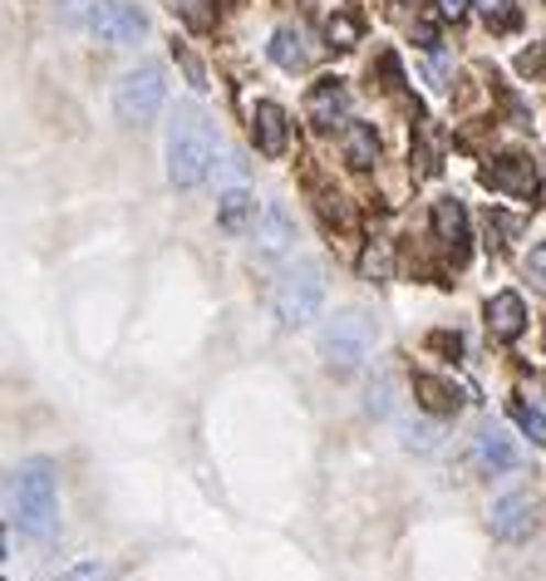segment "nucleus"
Listing matches in <instances>:
<instances>
[{
	"label": "nucleus",
	"mask_w": 546,
	"mask_h": 581,
	"mask_svg": "<svg viewBox=\"0 0 546 581\" xmlns=\"http://www.w3.org/2000/svg\"><path fill=\"white\" fill-rule=\"evenodd\" d=\"M527 277L537 281V287H546V241H537V247L527 251Z\"/></svg>",
	"instance_id": "393cba45"
},
{
	"label": "nucleus",
	"mask_w": 546,
	"mask_h": 581,
	"mask_svg": "<svg viewBox=\"0 0 546 581\" xmlns=\"http://www.w3.org/2000/svg\"><path fill=\"white\" fill-rule=\"evenodd\" d=\"M286 247V213H271L266 217V251H281Z\"/></svg>",
	"instance_id": "5701e85b"
},
{
	"label": "nucleus",
	"mask_w": 546,
	"mask_h": 581,
	"mask_svg": "<svg viewBox=\"0 0 546 581\" xmlns=\"http://www.w3.org/2000/svg\"><path fill=\"white\" fill-rule=\"evenodd\" d=\"M390 271H394L390 241H370V247H364V257H360V277L364 281H390Z\"/></svg>",
	"instance_id": "a211bd4d"
},
{
	"label": "nucleus",
	"mask_w": 546,
	"mask_h": 581,
	"mask_svg": "<svg viewBox=\"0 0 546 581\" xmlns=\"http://www.w3.org/2000/svg\"><path fill=\"white\" fill-rule=\"evenodd\" d=\"M532 498L527 493H502L498 503H492V537H502V542H522V537H532Z\"/></svg>",
	"instance_id": "9d476101"
},
{
	"label": "nucleus",
	"mask_w": 546,
	"mask_h": 581,
	"mask_svg": "<svg viewBox=\"0 0 546 581\" xmlns=\"http://www.w3.org/2000/svg\"><path fill=\"white\" fill-rule=\"evenodd\" d=\"M468 6H472V0H438V10H444L448 20H463V15H468Z\"/></svg>",
	"instance_id": "cd10ccee"
},
{
	"label": "nucleus",
	"mask_w": 546,
	"mask_h": 581,
	"mask_svg": "<svg viewBox=\"0 0 546 581\" xmlns=\"http://www.w3.org/2000/svg\"><path fill=\"white\" fill-rule=\"evenodd\" d=\"M256 222V197L232 187V193H222V207H217V227L227 232V237H241V232Z\"/></svg>",
	"instance_id": "ddd939ff"
},
{
	"label": "nucleus",
	"mask_w": 546,
	"mask_h": 581,
	"mask_svg": "<svg viewBox=\"0 0 546 581\" xmlns=\"http://www.w3.org/2000/svg\"><path fill=\"white\" fill-rule=\"evenodd\" d=\"M59 581H109V572H103V567H94V562H79V567H69Z\"/></svg>",
	"instance_id": "a878e982"
},
{
	"label": "nucleus",
	"mask_w": 546,
	"mask_h": 581,
	"mask_svg": "<svg viewBox=\"0 0 546 581\" xmlns=\"http://www.w3.org/2000/svg\"><path fill=\"white\" fill-rule=\"evenodd\" d=\"M177 10H183L193 25H212V10H207V0H173Z\"/></svg>",
	"instance_id": "b1692460"
},
{
	"label": "nucleus",
	"mask_w": 546,
	"mask_h": 581,
	"mask_svg": "<svg viewBox=\"0 0 546 581\" xmlns=\"http://www.w3.org/2000/svg\"><path fill=\"white\" fill-rule=\"evenodd\" d=\"M167 183L173 187H197L217 163V133L203 109H177L167 123Z\"/></svg>",
	"instance_id": "f257e3e1"
},
{
	"label": "nucleus",
	"mask_w": 546,
	"mask_h": 581,
	"mask_svg": "<svg viewBox=\"0 0 546 581\" xmlns=\"http://www.w3.org/2000/svg\"><path fill=\"white\" fill-rule=\"evenodd\" d=\"M276 321L286 325V331H296V325H310L315 315H320L325 305V277L320 267H310V261H301V267H291L286 277H281L276 287Z\"/></svg>",
	"instance_id": "20e7f679"
},
{
	"label": "nucleus",
	"mask_w": 546,
	"mask_h": 581,
	"mask_svg": "<svg viewBox=\"0 0 546 581\" xmlns=\"http://www.w3.org/2000/svg\"><path fill=\"white\" fill-rule=\"evenodd\" d=\"M271 60H276L281 69H306L310 55H306V45H301V30H276V35H271Z\"/></svg>",
	"instance_id": "f3484780"
},
{
	"label": "nucleus",
	"mask_w": 546,
	"mask_h": 581,
	"mask_svg": "<svg viewBox=\"0 0 546 581\" xmlns=\"http://www.w3.org/2000/svg\"><path fill=\"white\" fill-rule=\"evenodd\" d=\"M478 177L492 187V193L517 197V203H532V197L542 193L537 168H532V158H522V153H502V158H492V163H482V173H478Z\"/></svg>",
	"instance_id": "0eeeda50"
},
{
	"label": "nucleus",
	"mask_w": 546,
	"mask_h": 581,
	"mask_svg": "<svg viewBox=\"0 0 546 581\" xmlns=\"http://www.w3.org/2000/svg\"><path fill=\"white\" fill-rule=\"evenodd\" d=\"M251 139H256V153L261 158H281L291 143V123H286V109L271 99H261L251 109Z\"/></svg>",
	"instance_id": "1a4fd4ad"
},
{
	"label": "nucleus",
	"mask_w": 546,
	"mask_h": 581,
	"mask_svg": "<svg viewBox=\"0 0 546 581\" xmlns=\"http://www.w3.org/2000/svg\"><path fill=\"white\" fill-rule=\"evenodd\" d=\"M414 389H418V405H424V409H434V415H448V409H458V405H463V389H458V385H448V379L418 375V379H414Z\"/></svg>",
	"instance_id": "2eb2a0df"
},
{
	"label": "nucleus",
	"mask_w": 546,
	"mask_h": 581,
	"mask_svg": "<svg viewBox=\"0 0 546 581\" xmlns=\"http://www.w3.org/2000/svg\"><path fill=\"white\" fill-rule=\"evenodd\" d=\"M325 45L330 50H354L360 45V20L354 15H330V25H325Z\"/></svg>",
	"instance_id": "6ab92c4d"
},
{
	"label": "nucleus",
	"mask_w": 546,
	"mask_h": 581,
	"mask_svg": "<svg viewBox=\"0 0 546 581\" xmlns=\"http://www.w3.org/2000/svg\"><path fill=\"white\" fill-rule=\"evenodd\" d=\"M488 331L498 335V341H517V335L527 331V301H522L517 291H498L488 301Z\"/></svg>",
	"instance_id": "f8f14e48"
},
{
	"label": "nucleus",
	"mask_w": 546,
	"mask_h": 581,
	"mask_svg": "<svg viewBox=\"0 0 546 581\" xmlns=\"http://www.w3.org/2000/svg\"><path fill=\"white\" fill-rule=\"evenodd\" d=\"M345 109H350V89H345V79H315L310 94H306V119L315 123L320 133H330L335 123L345 119Z\"/></svg>",
	"instance_id": "6e6552de"
},
{
	"label": "nucleus",
	"mask_w": 546,
	"mask_h": 581,
	"mask_svg": "<svg viewBox=\"0 0 546 581\" xmlns=\"http://www.w3.org/2000/svg\"><path fill=\"white\" fill-rule=\"evenodd\" d=\"M478 6H482V15H488V25H498V30L517 25V6H512V0H478Z\"/></svg>",
	"instance_id": "412c9836"
},
{
	"label": "nucleus",
	"mask_w": 546,
	"mask_h": 581,
	"mask_svg": "<svg viewBox=\"0 0 546 581\" xmlns=\"http://www.w3.org/2000/svg\"><path fill=\"white\" fill-rule=\"evenodd\" d=\"M374 321L364 311H335L330 321L320 325V355H325V365H335V369H354V365H364L370 361V351H374Z\"/></svg>",
	"instance_id": "7ed1b4c3"
},
{
	"label": "nucleus",
	"mask_w": 546,
	"mask_h": 581,
	"mask_svg": "<svg viewBox=\"0 0 546 581\" xmlns=\"http://www.w3.org/2000/svg\"><path fill=\"white\" fill-rule=\"evenodd\" d=\"M163 69L157 65H139L129 69L119 84H113V114H119V123H149L157 119V109H163Z\"/></svg>",
	"instance_id": "39448f33"
},
{
	"label": "nucleus",
	"mask_w": 546,
	"mask_h": 581,
	"mask_svg": "<svg viewBox=\"0 0 546 581\" xmlns=\"http://www.w3.org/2000/svg\"><path fill=\"white\" fill-rule=\"evenodd\" d=\"M173 60H177V65L187 69V84H193V89H203V84H207V79H203V65H197V60L187 55V50L177 45V40H173Z\"/></svg>",
	"instance_id": "4be33fe9"
},
{
	"label": "nucleus",
	"mask_w": 546,
	"mask_h": 581,
	"mask_svg": "<svg viewBox=\"0 0 546 581\" xmlns=\"http://www.w3.org/2000/svg\"><path fill=\"white\" fill-rule=\"evenodd\" d=\"M89 30L103 40V45H139L149 35V15L129 0H94L89 10Z\"/></svg>",
	"instance_id": "423d86ee"
},
{
	"label": "nucleus",
	"mask_w": 546,
	"mask_h": 581,
	"mask_svg": "<svg viewBox=\"0 0 546 581\" xmlns=\"http://www.w3.org/2000/svg\"><path fill=\"white\" fill-rule=\"evenodd\" d=\"M345 158H350L354 168H374V158H380L374 123H350V129H345Z\"/></svg>",
	"instance_id": "dca6fc26"
},
{
	"label": "nucleus",
	"mask_w": 546,
	"mask_h": 581,
	"mask_svg": "<svg viewBox=\"0 0 546 581\" xmlns=\"http://www.w3.org/2000/svg\"><path fill=\"white\" fill-rule=\"evenodd\" d=\"M414 35H418V50H428V55H438V30H434V25H418Z\"/></svg>",
	"instance_id": "bb28decb"
},
{
	"label": "nucleus",
	"mask_w": 546,
	"mask_h": 581,
	"mask_svg": "<svg viewBox=\"0 0 546 581\" xmlns=\"http://www.w3.org/2000/svg\"><path fill=\"white\" fill-rule=\"evenodd\" d=\"M434 232L448 241V247H463L468 241V207L458 197H438L434 203Z\"/></svg>",
	"instance_id": "4468645a"
},
{
	"label": "nucleus",
	"mask_w": 546,
	"mask_h": 581,
	"mask_svg": "<svg viewBox=\"0 0 546 581\" xmlns=\"http://www.w3.org/2000/svg\"><path fill=\"white\" fill-rule=\"evenodd\" d=\"M472 463L482 473H507V469H517V443L502 434L498 424H488L472 434Z\"/></svg>",
	"instance_id": "9b49d317"
},
{
	"label": "nucleus",
	"mask_w": 546,
	"mask_h": 581,
	"mask_svg": "<svg viewBox=\"0 0 546 581\" xmlns=\"http://www.w3.org/2000/svg\"><path fill=\"white\" fill-rule=\"evenodd\" d=\"M10 498H15V523L30 537H50L59 523V483L50 459H25L10 478Z\"/></svg>",
	"instance_id": "f03ea898"
},
{
	"label": "nucleus",
	"mask_w": 546,
	"mask_h": 581,
	"mask_svg": "<svg viewBox=\"0 0 546 581\" xmlns=\"http://www.w3.org/2000/svg\"><path fill=\"white\" fill-rule=\"evenodd\" d=\"M512 419H517L522 434L537 443V449H546V415H542V409H532V405H522V399H517V405H512Z\"/></svg>",
	"instance_id": "aec40b11"
}]
</instances>
